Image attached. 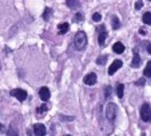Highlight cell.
<instances>
[{
	"instance_id": "obj_24",
	"label": "cell",
	"mask_w": 151,
	"mask_h": 136,
	"mask_svg": "<svg viewBox=\"0 0 151 136\" xmlns=\"http://www.w3.org/2000/svg\"><path fill=\"white\" fill-rule=\"evenodd\" d=\"M110 94H111V88L107 87L106 88V96H110Z\"/></svg>"
},
{
	"instance_id": "obj_7",
	"label": "cell",
	"mask_w": 151,
	"mask_h": 136,
	"mask_svg": "<svg viewBox=\"0 0 151 136\" xmlns=\"http://www.w3.org/2000/svg\"><path fill=\"white\" fill-rule=\"evenodd\" d=\"M39 96L43 102H47L50 99V96H51V92H50V89L47 87H42L39 91Z\"/></svg>"
},
{
	"instance_id": "obj_10",
	"label": "cell",
	"mask_w": 151,
	"mask_h": 136,
	"mask_svg": "<svg viewBox=\"0 0 151 136\" xmlns=\"http://www.w3.org/2000/svg\"><path fill=\"white\" fill-rule=\"evenodd\" d=\"M68 29H70V24H68V23H62V24H59V26H58V31H59L60 35L67 34V32H68Z\"/></svg>"
},
{
	"instance_id": "obj_11",
	"label": "cell",
	"mask_w": 151,
	"mask_h": 136,
	"mask_svg": "<svg viewBox=\"0 0 151 136\" xmlns=\"http://www.w3.org/2000/svg\"><path fill=\"white\" fill-rule=\"evenodd\" d=\"M112 51H114L115 54H123V52H124V45H123L122 43H115V44L112 45Z\"/></svg>"
},
{
	"instance_id": "obj_20",
	"label": "cell",
	"mask_w": 151,
	"mask_h": 136,
	"mask_svg": "<svg viewBox=\"0 0 151 136\" xmlns=\"http://www.w3.org/2000/svg\"><path fill=\"white\" fill-rule=\"evenodd\" d=\"M106 62H107V55H103V56L96 59V64H99V65H103Z\"/></svg>"
},
{
	"instance_id": "obj_3",
	"label": "cell",
	"mask_w": 151,
	"mask_h": 136,
	"mask_svg": "<svg viewBox=\"0 0 151 136\" xmlns=\"http://www.w3.org/2000/svg\"><path fill=\"white\" fill-rule=\"evenodd\" d=\"M106 117L111 123H114L115 117H116V105L114 103H109L107 104V107H106Z\"/></svg>"
},
{
	"instance_id": "obj_17",
	"label": "cell",
	"mask_w": 151,
	"mask_h": 136,
	"mask_svg": "<svg viewBox=\"0 0 151 136\" xmlns=\"http://www.w3.org/2000/svg\"><path fill=\"white\" fill-rule=\"evenodd\" d=\"M143 21H145L146 24H148V26H151V12H146V14L143 15Z\"/></svg>"
},
{
	"instance_id": "obj_8",
	"label": "cell",
	"mask_w": 151,
	"mask_h": 136,
	"mask_svg": "<svg viewBox=\"0 0 151 136\" xmlns=\"http://www.w3.org/2000/svg\"><path fill=\"white\" fill-rule=\"evenodd\" d=\"M84 83L87 85H94L95 83H96V75H95L94 72H91V74H88V75H86Z\"/></svg>"
},
{
	"instance_id": "obj_22",
	"label": "cell",
	"mask_w": 151,
	"mask_h": 136,
	"mask_svg": "<svg viewBox=\"0 0 151 136\" xmlns=\"http://www.w3.org/2000/svg\"><path fill=\"white\" fill-rule=\"evenodd\" d=\"M74 20H75V21H78V23H79V21H82V20H83V15L80 14V12H78V14L75 15Z\"/></svg>"
},
{
	"instance_id": "obj_9",
	"label": "cell",
	"mask_w": 151,
	"mask_h": 136,
	"mask_svg": "<svg viewBox=\"0 0 151 136\" xmlns=\"http://www.w3.org/2000/svg\"><path fill=\"white\" fill-rule=\"evenodd\" d=\"M34 132H35V135H37V136H43V135H46V127L43 124H35L34 125Z\"/></svg>"
},
{
	"instance_id": "obj_1",
	"label": "cell",
	"mask_w": 151,
	"mask_h": 136,
	"mask_svg": "<svg viewBox=\"0 0 151 136\" xmlns=\"http://www.w3.org/2000/svg\"><path fill=\"white\" fill-rule=\"evenodd\" d=\"M87 45V36H86V32L79 31L74 37V47L78 51H83Z\"/></svg>"
},
{
	"instance_id": "obj_26",
	"label": "cell",
	"mask_w": 151,
	"mask_h": 136,
	"mask_svg": "<svg viewBox=\"0 0 151 136\" xmlns=\"http://www.w3.org/2000/svg\"><path fill=\"white\" fill-rule=\"evenodd\" d=\"M147 52H148V54H151V43L147 45Z\"/></svg>"
},
{
	"instance_id": "obj_6",
	"label": "cell",
	"mask_w": 151,
	"mask_h": 136,
	"mask_svg": "<svg viewBox=\"0 0 151 136\" xmlns=\"http://www.w3.org/2000/svg\"><path fill=\"white\" fill-rule=\"evenodd\" d=\"M122 65H123L122 60H114V63H112V64L110 65V68H109V75H114L118 69L122 68Z\"/></svg>"
},
{
	"instance_id": "obj_5",
	"label": "cell",
	"mask_w": 151,
	"mask_h": 136,
	"mask_svg": "<svg viewBox=\"0 0 151 136\" xmlns=\"http://www.w3.org/2000/svg\"><path fill=\"white\" fill-rule=\"evenodd\" d=\"M106 36H107V31H106V27L103 26V24H100V26L98 27V42H99L100 45L104 44Z\"/></svg>"
},
{
	"instance_id": "obj_21",
	"label": "cell",
	"mask_w": 151,
	"mask_h": 136,
	"mask_svg": "<svg viewBox=\"0 0 151 136\" xmlns=\"http://www.w3.org/2000/svg\"><path fill=\"white\" fill-rule=\"evenodd\" d=\"M100 19H102V15H100L99 12H95V14L92 15V20H94V21H100Z\"/></svg>"
},
{
	"instance_id": "obj_19",
	"label": "cell",
	"mask_w": 151,
	"mask_h": 136,
	"mask_svg": "<svg viewBox=\"0 0 151 136\" xmlns=\"http://www.w3.org/2000/svg\"><path fill=\"white\" fill-rule=\"evenodd\" d=\"M47 110H48V107H47L46 104H42V105H40V107L36 110V113H37V115H42V113L47 112Z\"/></svg>"
},
{
	"instance_id": "obj_4",
	"label": "cell",
	"mask_w": 151,
	"mask_h": 136,
	"mask_svg": "<svg viewBox=\"0 0 151 136\" xmlns=\"http://www.w3.org/2000/svg\"><path fill=\"white\" fill-rule=\"evenodd\" d=\"M11 96L16 97L20 102H24L27 99V92L24 89H22V88H15V89L11 91Z\"/></svg>"
},
{
	"instance_id": "obj_2",
	"label": "cell",
	"mask_w": 151,
	"mask_h": 136,
	"mask_svg": "<svg viewBox=\"0 0 151 136\" xmlns=\"http://www.w3.org/2000/svg\"><path fill=\"white\" fill-rule=\"evenodd\" d=\"M140 117H142L143 122H151V107L148 103H145V104L140 107Z\"/></svg>"
},
{
	"instance_id": "obj_27",
	"label": "cell",
	"mask_w": 151,
	"mask_h": 136,
	"mask_svg": "<svg viewBox=\"0 0 151 136\" xmlns=\"http://www.w3.org/2000/svg\"><path fill=\"white\" fill-rule=\"evenodd\" d=\"M139 34H140V35H146V31H145L143 28H140V29H139Z\"/></svg>"
},
{
	"instance_id": "obj_23",
	"label": "cell",
	"mask_w": 151,
	"mask_h": 136,
	"mask_svg": "<svg viewBox=\"0 0 151 136\" xmlns=\"http://www.w3.org/2000/svg\"><path fill=\"white\" fill-rule=\"evenodd\" d=\"M142 7H143V3H142V1H140V0H139V1H137V3H135V8H137V9H140V8H142Z\"/></svg>"
},
{
	"instance_id": "obj_25",
	"label": "cell",
	"mask_w": 151,
	"mask_h": 136,
	"mask_svg": "<svg viewBox=\"0 0 151 136\" xmlns=\"http://www.w3.org/2000/svg\"><path fill=\"white\" fill-rule=\"evenodd\" d=\"M138 85H143L145 84V79H140V80H138V83H137Z\"/></svg>"
},
{
	"instance_id": "obj_28",
	"label": "cell",
	"mask_w": 151,
	"mask_h": 136,
	"mask_svg": "<svg viewBox=\"0 0 151 136\" xmlns=\"http://www.w3.org/2000/svg\"><path fill=\"white\" fill-rule=\"evenodd\" d=\"M4 130V127H3V124H0V131H3Z\"/></svg>"
},
{
	"instance_id": "obj_16",
	"label": "cell",
	"mask_w": 151,
	"mask_h": 136,
	"mask_svg": "<svg viewBox=\"0 0 151 136\" xmlns=\"http://www.w3.org/2000/svg\"><path fill=\"white\" fill-rule=\"evenodd\" d=\"M111 23H112V28H114V29H118V28H119L120 23H119V19H118L116 16H112Z\"/></svg>"
},
{
	"instance_id": "obj_13",
	"label": "cell",
	"mask_w": 151,
	"mask_h": 136,
	"mask_svg": "<svg viewBox=\"0 0 151 136\" xmlns=\"http://www.w3.org/2000/svg\"><path fill=\"white\" fill-rule=\"evenodd\" d=\"M67 6L72 9L79 8L80 7V0H67Z\"/></svg>"
},
{
	"instance_id": "obj_15",
	"label": "cell",
	"mask_w": 151,
	"mask_h": 136,
	"mask_svg": "<svg viewBox=\"0 0 151 136\" xmlns=\"http://www.w3.org/2000/svg\"><path fill=\"white\" fill-rule=\"evenodd\" d=\"M143 75H145V77H151V62L147 63V65H146V68H145V72H143Z\"/></svg>"
},
{
	"instance_id": "obj_12",
	"label": "cell",
	"mask_w": 151,
	"mask_h": 136,
	"mask_svg": "<svg viewBox=\"0 0 151 136\" xmlns=\"http://www.w3.org/2000/svg\"><path fill=\"white\" fill-rule=\"evenodd\" d=\"M140 65V56L139 54H134V59L131 62V67L132 68H138Z\"/></svg>"
},
{
	"instance_id": "obj_14",
	"label": "cell",
	"mask_w": 151,
	"mask_h": 136,
	"mask_svg": "<svg viewBox=\"0 0 151 136\" xmlns=\"http://www.w3.org/2000/svg\"><path fill=\"white\" fill-rule=\"evenodd\" d=\"M123 92H124V85H123V84H118L116 85V96L119 97V99H122V97H123Z\"/></svg>"
},
{
	"instance_id": "obj_18",
	"label": "cell",
	"mask_w": 151,
	"mask_h": 136,
	"mask_svg": "<svg viewBox=\"0 0 151 136\" xmlns=\"http://www.w3.org/2000/svg\"><path fill=\"white\" fill-rule=\"evenodd\" d=\"M51 14H52V9L51 8H46V9H44V12H43V19L48 20L50 16H51Z\"/></svg>"
}]
</instances>
